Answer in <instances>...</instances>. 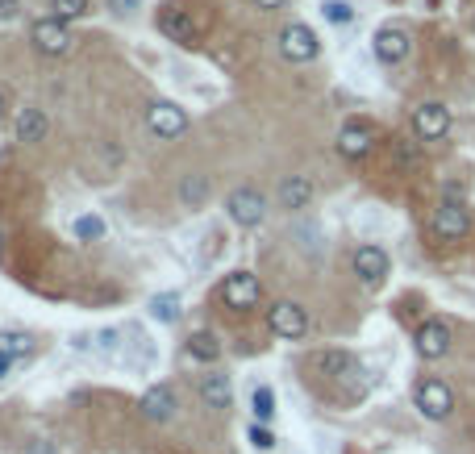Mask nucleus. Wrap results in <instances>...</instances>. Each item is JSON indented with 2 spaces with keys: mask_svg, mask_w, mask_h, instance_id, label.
<instances>
[{
  "mask_svg": "<svg viewBox=\"0 0 475 454\" xmlns=\"http://www.w3.org/2000/svg\"><path fill=\"white\" fill-rule=\"evenodd\" d=\"M413 405L426 421H446V417L455 413V392H450V384H442V379H421V384L413 388Z\"/></svg>",
  "mask_w": 475,
  "mask_h": 454,
  "instance_id": "obj_1",
  "label": "nucleus"
},
{
  "mask_svg": "<svg viewBox=\"0 0 475 454\" xmlns=\"http://www.w3.org/2000/svg\"><path fill=\"white\" fill-rule=\"evenodd\" d=\"M147 129L158 142H171L188 129V113L179 109L176 100H150L147 105Z\"/></svg>",
  "mask_w": 475,
  "mask_h": 454,
  "instance_id": "obj_2",
  "label": "nucleus"
},
{
  "mask_svg": "<svg viewBox=\"0 0 475 454\" xmlns=\"http://www.w3.org/2000/svg\"><path fill=\"white\" fill-rule=\"evenodd\" d=\"M268 326L276 338L297 342V338H305V329H308V313H305V305H297V300H276V305L268 308Z\"/></svg>",
  "mask_w": 475,
  "mask_h": 454,
  "instance_id": "obj_3",
  "label": "nucleus"
},
{
  "mask_svg": "<svg viewBox=\"0 0 475 454\" xmlns=\"http://www.w3.org/2000/svg\"><path fill=\"white\" fill-rule=\"evenodd\" d=\"M226 213H229L234 226L255 229V226H263V217H268V200H263V192H255V188H234L226 200Z\"/></svg>",
  "mask_w": 475,
  "mask_h": 454,
  "instance_id": "obj_4",
  "label": "nucleus"
},
{
  "mask_svg": "<svg viewBox=\"0 0 475 454\" xmlns=\"http://www.w3.org/2000/svg\"><path fill=\"white\" fill-rule=\"evenodd\" d=\"M279 55H284L288 63H313L317 55H321V42H317V34L308 30V25L292 21V25L279 30Z\"/></svg>",
  "mask_w": 475,
  "mask_h": 454,
  "instance_id": "obj_5",
  "label": "nucleus"
},
{
  "mask_svg": "<svg viewBox=\"0 0 475 454\" xmlns=\"http://www.w3.org/2000/svg\"><path fill=\"white\" fill-rule=\"evenodd\" d=\"M413 134L421 142H438L450 134V109H446L442 100H426V105H417L413 109Z\"/></svg>",
  "mask_w": 475,
  "mask_h": 454,
  "instance_id": "obj_6",
  "label": "nucleus"
},
{
  "mask_svg": "<svg viewBox=\"0 0 475 454\" xmlns=\"http://www.w3.org/2000/svg\"><path fill=\"white\" fill-rule=\"evenodd\" d=\"M30 42L42 50V55H67L71 50V30H67V21H59V17H42V21H34V30H30Z\"/></svg>",
  "mask_w": 475,
  "mask_h": 454,
  "instance_id": "obj_7",
  "label": "nucleus"
},
{
  "mask_svg": "<svg viewBox=\"0 0 475 454\" xmlns=\"http://www.w3.org/2000/svg\"><path fill=\"white\" fill-rule=\"evenodd\" d=\"M430 229H434L442 242H459V237H467V229H471V213H467L459 200H442V205L434 208Z\"/></svg>",
  "mask_w": 475,
  "mask_h": 454,
  "instance_id": "obj_8",
  "label": "nucleus"
},
{
  "mask_svg": "<svg viewBox=\"0 0 475 454\" xmlns=\"http://www.w3.org/2000/svg\"><path fill=\"white\" fill-rule=\"evenodd\" d=\"M221 297H226L229 308L247 313V308L258 305L263 288H258V276H250V271H234V276H226V284H221Z\"/></svg>",
  "mask_w": 475,
  "mask_h": 454,
  "instance_id": "obj_9",
  "label": "nucleus"
},
{
  "mask_svg": "<svg viewBox=\"0 0 475 454\" xmlns=\"http://www.w3.org/2000/svg\"><path fill=\"white\" fill-rule=\"evenodd\" d=\"M371 50H376V59L388 63V67H396V63L409 59V50H413V38H409V30H400V25H384V30H376V42H371Z\"/></svg>",
  "mask_w": 475,
  "mask_h": 454,
  "instance_id": "obj_10",
  "label": "nucleus"
},
{
  "mask_svg": "<svg viewBox=\"0 0 475 454\" xmlns=\"http://www.w3.org/2000/svg\"><path fill=\"white\" fill-rule=\"evenodd\" d=\"M371 146H376V129L367 126V121H350V126L338 129V155L350 158V163L367 158L371 155Z\"/></svg>",
  "mask_w": 475,
  "mask_h": 454,
  "instance_id": "obj_11",
  "label": "nucleus"
},
{
  "mask_svg": "<svg viewBox=\"0 0 475 454\" xmlns=\"http://www.w3.org/2000/svg\"><path fill=\"white\" fill-rule=\"evenodd\" d=\"M176 392H171V384H155V388H147L142 392V400H138V413L147 417L150 425H167L171 417H176Z\"/></svg>",
  "mask_w": 475,
  "mask_h": 454,
  "instance_id": "obj_12",
  "label": "nucleus"
},
{
  "mask_svg": "<svg viewBox=\"0 0 475 454\" xmlns=\"http://www.w3.org/2000/svg\"><path fill=\"white\" fill-rule=\"evenodd\" d=\"M158 30L167 34L171 42H179V46H192V42H197V21H192V9H184V5H163Z\"/></svg>",
  "mask_w": 475,
  "mask_h": 454,
  "instance_id": "obj_13",
  "label": "nucleus"
},
{
  "mask_svg": "<svg viewBox=\"0 0 475 454\" xmlns=\"http://www.w3.org/2000/svg\"><path fill=\"white\" fill-rule=\"evenodd\" d=\"M388 255H384V247H371V242H367V247H359L355 250V276L363 279L367 288H379L388 279Z\"/></svg>",
  "mask_w": 475,
  "mask_h": 454,
  "instance_id": "obj_14",
  "label": "nucleus"
},
{
  "mask_svg": "<svg viewBox=\"0 0 475 454\" xmlns=\"http://www.w3.org/2000/svg\"><path fill=\"white\" fill-rule=\"evenodd\" d=\"M417 355L421 358H442L450 350V326L446 321H426V326L417 329Z\"/></svg>",
  "mask_w": 475,
  "mask_h": 454,
  "instance_id": "obj_15",
  "label": "nucleus"
},
{
  "mask_svg": "<svg viewBox=\"0 0 475 454\" xmlns=\"http://www.w3.org/2000/svg\"><path fill=\"white\" fill-rule=\"evenodd\" d=\"M200 400H205L208 409L226 413V409L234 405V384H229V376H205L200 379Z\"/></svg>",
  "mask_w": 475,
  "mask_h": 454,
  "instance_id": "obj_16",
  "label": "nucleus"
},
{
  "mask_svg": "<svg viewBox=\"0 0 475 454\" xmlns=\"http://www.w3.org/2000/svg\"><path fill=\"white\" fill-rule=\"evenodd\" d=\"M308 200H313V184H308L305 176H288L284 184H279V208H288V213H300Z\"/></svg>",
  "mask_w": 475,
  "mask_h": 454,
  "instance_id": "obj_17",
  "label": "nucleus"
},
{
  "mask_svg": "<svg viewBox=\"0 0 475 454\" xmlns=\"http://www.w3.org/2000/svg\"><path fill=\"white\" fill-rule=\"evenodd\" d=\"M208 192H213V184H208V176H200V171H188V176L179 179V205L184 208H205Z\"/></svg>",
  "mask_w": 475,
  "mask_h": 454,
  "instance_id": "obj_18",
  "label": "nucleus"
},
{
  "mask_svg": "<svg viewBox=\"0 0 475 454\" xmlns=\"http://www.w3.org/2000/svg\"><path fill=\"white\" fill-rule=\"evenodd\" d=\"M317 367H321L326 376H334V379L363 376V367H359V358H355V355H347V350H326V355L317 358Z\"/></svg>",
  "mask_w": 475,
  "mask_h": 454,
  "instance_id": "obj_19",
  "label": "nucleus"
},
{
  "mask_svg": "<svg viewBox=\"0 0 475 454\" xmlns=\"http://www.w3.org/2000/svg\"><path fill=\"white\" fill-rule=\"evenodd\" d=\"M42 138H46V113L21 109L17 113V142H42Z\"/></svg>",
  "mask_w": 475,
  "mask_h": 454,
  "instance_id": "obj_20",
  "label": "nucleus"
},
{
  "mask_svg": "<svg viewBox=\"0 0 475 454\" xmlns=\"http://www.w3.org/2000/svg\"><path fill=\"white\" fill-rule=\"evenodd\" d=\"M71 234H76L79 242H100V237L109 234V226H105L100 213H79V217L71 221Z\"/></svg>",
  "mask_w": 475,
  "mask_h": 454,
  "instance_id": "obj_21",
  "label": "nucleus"
},
{
  "mask_svg": "<svg viewBox=\"0 0 475 454\" xmlns=\"http://www.w3.org/2000/svg\"><path fill=\"white\" fill-rule=\"evenodd\" d=\"M250 413H255L258 425H268L271 417H276V392H271L268 384H258L255 392H250Z\"/></svg>",
  "mask_w": 475,
  "mask_h": 454,
  "instance_id": "obj_22",
  "label": "nucleus"
},
{
  "mask_svg": "<svg viewBox=\"0 0 475 454\" xmlns=\"http://www.w3.org/2000/svg\"><path fill=\"white\" fill-rule=\"evenodd\" d=\"M188 355L200 358V363H213V358L221 355V346H217V338L208 334V329H197V334L188 338Z\"/></svg>",
  "mask_w": 475,
  "mask_h": 454,
  "instance_id": "obj_23",
  "label": "nucleus"
},
{
  "mask_svg": "<svg viewBox=\"0 0 475 454\" xmlns=\"http://www.w3.org/2000/svg\"><path fill=\"white\" fill-rule=\"evenodd\" d=\"M150 317H155V321H163V326L179 321V297H176V292H158V297L150 300Z\"/></svg>",
  "mask_w": 475,
  "mask_h": 454,
  "instance_id": "obj_24",
  "label": "nucleus"
},
{
  "mask_svg": "<svg viewBox=\"0 0 475 454\" xmlns=\"http://www.w3.org/2000/svg\"><path fill=\"white\" fill-rule=\"evenodd\" d=\"M321 13H326V21H334V25H347V21L355 17V5H350V0H321Z\"/></svg>",
  "mask_w": 475,
  "mask_h": 454,
  "instance_id": "obj_25",
  "label": "nucleus"
},
{
  "mask_svg": "<svg viewBox=\"0 0 475 454\" xmlns=\"http://www.w3.org/2000/svg\"><path fill=\"white\" fill-rule=\"evenodd\" d=\"M0 355H9V358L30 355V338L25 334H0Z\"/></svg>",
  "mask_w": 475,
  "mask_h": 454,
  "instance_id": "obj_26",
  "label": "nucleus"
},
{
  "mask_svg": "<svg viewBox=\"0 0 475 454\" xmlns=\"http://www.w3.org/2000/svg\"><path fill=\"white\" fill-rule=\"evenodd\" d=\"M55 5V17L59 21H79L88 13V0H50Z\"/></svg>",
  "mask_w": 475,
  "mask_h": 454,
  "instance_id": "obj_27",
  "label": "nucleus"
},
{
  "mask_svg": "<svg viewBox=\"0 0 475 454\" xmlns=\"http://www.w3.org/2000/svg\"><path fill=\"white\" fill-rule=\"evenodd\" d=\"M250 446H255V450H276V434H271L268 425H250Z\"/></svg>",
  "mask_w": 475,
  "mask_h": 454,
  "instance_id": "obj_28",
  "label": "nucleus"
},
{
  "mask_svg": "<svg viewBox=\"0 0 475 454\" xmlns=\"http://www.w3.org/2000/svg\"><path fill=\"white\" fill-rule=\"evenodd\" d=\"M109 9L117 13V17H126V13H134V9H138V0H109Z\"/></svg>",
  "mask_w": 475,
  "mask_h": 454,
  "instance_id": "obj_29",
  "label": "nucleus"
},
{
  "mask_svg": "<svg viewBox=\"0 0 475 454\" xmlns=\"http://www.w3.org/2000/svg\"><path fill=\"white\" fill-rule=\"evenodd\" d=\"M17 9H21V0H0V17H5V21L17 17Z\"/></svg>",
  "mask_w": 475,
  "mask_h": 454,
  "instance_id": "obj_30",
  "label": "nucleus"
},
{
  "mask_svg": "<svg viewBox=\"0 0 475 454\" xmlns=\"http://www.w3.org/2000/svg\"><path fill=\"white\" fill-rule=\"evenodd\" d=\"M258 9H279V5H288V0H255Z\"/></svg>",
  "mask_w": 475,
  "mask_h": 454,
  "instance_id": "obj_31",
  "label": "nucleus"
},
{
  "mask_svg": "<svg viewBox=\"0 0 475 454\" xmlns=\"http://www.w3.org/2000/svg\"><path fill=\"white\" fill-rule=\"evenodd\" d=\"M9 363H13L9 355H0V379H5V371H9Z\"/></svg>",
  "mask_w": 475,
  "mask_h": 454,
  "instance_id": "obj_32",
  "label": "nucleus"
},
{
  "mask_svg": "<svg viewBox=\"0 0 475 454\" xmlns=\"http://www.w3.org/2000/svg\"><path fill=\"white\" fill-rule=\"evenodd\" d=\"M0 121H5V96H0Z\"/></svg>",
  "mask_w": 475,
  "mask_h": 454,
  "instance_id": "obj_33",
  "label": "nucleus"
}]
</instances>
